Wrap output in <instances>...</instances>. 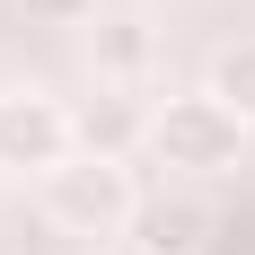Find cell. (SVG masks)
<instances>
[{"mask_svg":"<svg viewBox=\"0 0 255 255\" xmlns=\"http://www.w3.org/2000/svg\"><path fill=\"white\" fill-rule=\"evenodd\" d=\"M238 150H247V124H238L211 88H185V97H167L150 115V158H158V167L220 176V167H238Z\"/></svg>","mask_w":255,"mask_h":255,"instance_id":"6da1fadb","label":"cell"},{"mask_svg":"<svg viewBox=\"0 0 255 255\" xmlns=\"http://www.w3.org/2000/svg\"><path fill=\"white\" fill-rule=\"evenodd\" d=\"M44 211L71 238H124L132 211H141V185H132V158H62L44 176Z\"/></svg>","mask_w":255,"mask_h":255,"instance_id":"7a4b0ae2","label":"cell"},{"mask_svg":"<svg viewBox=\"0 0 255 255\" xmlns=\"http://www.w3.org/2000/svg\"><path fill=\"white\" fill-rule=\"evenodd\" d=\"M62 158H79L71 106L53 88H0V176H53Z\"/></svg>","mask_w":255,"mask_h":255,"instance_id":"3957f363","label":"cell"},{"mask_svg":"<svg viewBox=\"0 0 255 255\" xmlns=\"http://www.w3.org/2000/svg\"><path fill=\"white\" fill-rule=\"evenodd\" d=\"M71 141H79V158H132V150H150L141 88H106L97 79V97L71 106Z\"/></svg>","mask_w":255,"mask_h":255,"instance_id":"277c9868","label":"cell"},{"mask_svg":"<svg viewBox=\"0 0 255 255\" xmlns=\"http://www.w3.org/2000/svg\"><path fill=\"white\" fill-rule=\"evenodd\" d=\"M132 247L141 255H211V211L194 194H150V203L132 211Z\"/></svg>","mask_w":255,"mask_h":255,"instance_id":"5b68a950","label":"cell"},{"mask_svg":"<svg viewBox=\"0 0 255 255\" xmlns=\"http://www.w3.org/2000/svg\"><path fill=\"white\" fill-rule=\"evenodd\" d=\"M150 26H132V18H106L97 26V79H106V88H132V79H141V71H150Z\"/></svg>","mask_w":255,"mask_h":255,"instance_id":"8992f818","label":"cell"},{"mask_svg":"<svg viewBox=\"0 0 255 255\" xmlns=\"http://www.w3.org/2000/svg\"><path fill=\"white\" fill-rule=\"evenodd\" d=\"M211 97L229 106L238 124L255 132V35H238V44H220V62H211V79H203Z\"/></svg>","mask_w":255,"mask_h":255,"instance_id":"52a82bcc","label":"cell"},{"mask_svg":"<svg viewBox=\"0 0 255 255\" xmlns=\"http://www.w3.org/2000/svg\"><path fill=\"white\" fill-rule=\"evenodd\" d=\"M18 9H26L35 26H71V18H88L97 0H18Z\"/></svg>","mask_w":255,"mask_h":255,"instance_id":"ba28073f","label":"cell"},{"mask_svg":"<svg viewBox=\"0 0 255 255\" xmlns=\"http://www.w3.org/2000/svg\"><path fill=\"white\" fill-rule=\"evenodd\" d=\"M97 255H141V247H132V238H115V247H97Z\"/></svg>","mask_w":255,"mask_h":255,"instance_id":"9c48e42d","label":"cell"},{"mask_svg":"<svg viewBox=\"0 0 255 255\" xmlns=\"http://www.w3.org/2000/svg\"><path fill=\"white\" fill-rule=\"evenodd\" d=\"M0 255H9V247H0Z\"/></svg>","mask_w":255,"mask_h":255,"instance_id":"30bf717a","label":"cell"}]
</instances>
